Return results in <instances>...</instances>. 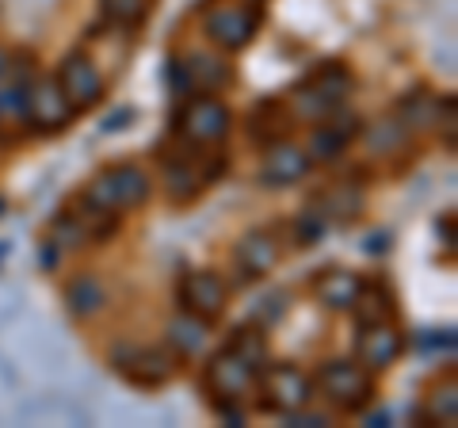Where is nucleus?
I'll use <instances>...</instances> for the list:
<instances>
[{"label": "nucleus", "mask_w": 458, "mask_h": 428, "mask_svg": "<svg viewBox=\"0 0 458 428\" xmlns=\"http://www.w3.org/2000/svg\"><path fill=\"white\" fill-rule=\"evenodd\" d=\"M225 161L222 157H210L207 146H191V141L176 138V150L161 157V173H165V192L172 203H195L199 195L207 192V184H214L222 176Z\"/></svg>", "instance_id": "1"}, {"label": "nucleus", "mask_w": 458, "mask_h": 428, "mask_svg": "<svg viewBox=\"0 0 458 428\" xmlns=\"http://www.w3.org/2000/svg\"><path fill=\"white\" fill-rule=\"evenodd\" d=\"M107 364L119 371V375L138 390H161L165 382L176 379L180 355L168 345H114L107 352Z\"/></svg>", "instance_id": "2"}, {"label": "nucleus", "mask_w": 458, "mask_h": 428, "mask_svg": "<svg viewBox=\"0 0 458 428\" xmlns=\"http://www.w3.org/2000/svg\"><path fill=\"white\" fill-rule=\"evenodd\" d=\"M313 390H321L336 413H363L375 402V371H367L360 360H328L313 379Z\"/></svg>", "instance_id": "3"}, {"label": "nucleus", "mask_w": 458, "mask_h": 428, "mask_svg": "<svg viewBox=\"0 0 458 428\" xmlns=\"http://www.w3.org/2000/svg\"><path fill=\"white\" fill-rule=\"evenodd\" d=\"M84 199H92L96 207H107V210H138V207H146L149 203V195H153V180L146 168H138L134 161H119V165H111L104 168L89 188L81 192Z\"/></svg>", "instance_id": "4"}, {"label": "nucleus", "mask_w": 458, "mask_h": 428, "mask_svg": "<svg viewBox=\"0 0 458 428\" xmlns=\"http://www.w3.org/2000/svg\"><path fill=\"white\" fill-rule=\"evenodd\" d=\"M233 126V111L222 104L214 92H191V99H183L172 123V134L191 146H222V138Z\"/></svg>", "instance_id": "5"}, {"label": "nucleus", "mask_w": 458, "mask_h": 428, "mask_svg": "<svg viewBox=\"0 0 458 428\" xmlns=\"http://www.w3.org/2000/svg\"><path fill=\"white\" fill-rule=\"evenodd\" d=\"M203 387L210 394V402L225 409V406H241L249 398V390L256 387V367L245 360V355H237L233 348H222L214 352L207 367H203Z\"/></svg>", "instance_id": "6"}, {"label": "nucleus", "mask_w": 458, "mask_h": 428, "mask_svg": "<svg viewBox=\"0 0 458 428\" xmlns=\"http://www.w3.org/2000/svg\"><path fill=\"white\" fill-rule=\"evenodd\" d=\"M256 387H260V402L271 413H294L313 402V379L294 364H264L256 371Z\"/></svg>", "instance_id": "7"}, {"label": "nucleus", "mask_w": 458, "mask_h": 428, "mask_svg": "<svg viewBox=\"0 0 458 428\" xmlns=\"http://www.w3.org/2000/svg\"><path fill=\"white\" fill-rule=\"evenodd\" d=\"M23 119L31 123L35 134H62L65 126L77 119V107L69 104V96L62 92L57 77H35L31 89H27Z\"/></svg>", "instance_id": "8"}, {"label": "nucleus", "mask_w": 458, "mask_h": 428, "mask_svg": "<svg viewBox=\"0 0 458 428\" xmlns=\"http://www.w3.org/2000/svg\"><path fill=\"white\" fill-rule=\"evenodd\" d=\"M203 31L218 50L237 54L256 39V31H260V12L249 8V4H218L203 16Z\"/></svg>", "instance_id": "9"}, {"label": "nucleus", "mask_w": 458, "mask_h": 428, "mask_svg": "<svg viewBox=\"0 0 458 428\" xmlns=\"http://www.w3.org/2000/svg\"><path fill=\"white\" fill-rule=\"evenodd\" d=\"M176 303L180 310L195 313L199 321H218L225 313V303H229V287L218 272H207V268H199V272H183L180 287H176Z\"/></svg>", "instance_id": "10"}, {"label": "nucleus", "mask_w": 458, "mask_h": 428, "mask_svg": "<svg viewBox=\"0 0 458 428\" xmlns=\"http://www.w3.org/2000/svg\"><path fill=\"white\" fill-rule=\"evenodd\" d=\"M360 134H363V119L355 116V111H344V104H340V107L328 111L321 123H313V134H310V150L306 153H310V161L333 165V161H340L344 150H348Z\"/></svg>", "instance_id": "11"}, {"label": "nucleus", "mask_w": 458, "mask_h": 428, "mask_svg": "<svg viewBox=\"0 0 458 428\" xmlns=\"http://www.w3.org/2000/svg\"><path fill=\"white\" fill-rule=\"evenodd\" d=\"M57 84H62V92L69 96V104H73L77 111L96 107L99 99H104V92H107L104 73H99V65L84 50L65 54L62 69H57Z\"/></svg>", "instance_id": "12"}, {"label": "nucleus", "mask_w": 458, "mask_h": 428, "mask_svg": "<svg viewBox=\"0 0 458 428\" xmlns=\"http://www.w3.org/2000/svg\"><path fill=\"white\" fill-rule=\"evenodd\" d=\"M310 153L302 146H294L291 138H279L264 146V161H260V184L264 188H291V184L310 176Z\"/></svg>", "instance_id": "13"}, {"label": "nucleus", "mask_w": 458, "mask_h": 428, "mask_svg": "<svg viewBox=\"0 0 458 428\" xmlns=\"http://www.w3.org/2000/svg\"><path fill=\"white\" fill-rule=\"evenodd\" d=\"M279 256H283V245L276 241V234L271 230H252L233 245V272H237L241 283L264 279L271 268L279 264Z\"/></svg>", "instance_id": "14"}, {"label": "nucleus", "mask_w": 458, "mask_h": 428, "mask_svg": "<svg viewBox=\"0 0 458 428\" xmlns=\"http://www.w3.org/2000/svg\"><path fill=\"white\" fill-rule=\"evenodd\" d=\"M405 352V340L394 330V321H375L360 325V340H355V360L367 371H386L397 364V355Z\"/></svg>", "instance_id": "15"}, {"label": "nucleus", "mask_w": 458, "mask_h": 428, "mask_svg": "<svg viewBox=\"0 0 458 428\" xmlns=\"http://www.w3.org/2000/svg\"><path fill=\"white\" fill-rule=\"evenodd\" d=\"M183 65H188V77H191V92H214L218 96L229 81H233V65L225 58L210 50H191V54H180Z\"/></svg>", "instance_id": "16"}, {"label": "nucleus", "mask_w": 458, "mask_h": 428, "mask_svg": "<svg viewBox=\"0 0 458 428\" xmlns=\"http://www.w3.org/2000/svg\"><path fill=\"white\" fill-rule=\"evenodd\" d=\"M291 126H294V116L291 107L283 104V99H260V104L252 107V119H249V138L260 141V146H271V141L279 138H291Z\"/></svg>", "instance_id": "17"}, {"label": "nucleus", "mask_w": 458, "mask_h": 428, "mask_svg": "<svg viewBox=\"0 0 458 428\" xmlns=\"http://www.w3.org/2000/svg\"><path fill=\"white\" fill-rule=\"evenodd\" d=\"M363 203H367V195H363L360 184L340 180V184H333V188H325L318 195L313 210H318L325 222H352V218H360L363 214Z\"/></svg>", "instance_id": "18"}, {"label": "nucleus", "mask_w": 458, "mask_h": 428, "mask_svg": "<svg viewBox=\"0 0 458 428\" xmlns=\"http://www.w3.org/2000/svg\"><path fill=\"white\" fill-rule=\"evenodd\" d=\"M363 287V276L360 272H348V268H328L313 279V295L325 310H352L355 295Z\"/></svg>", "instance_id": "19"}, {"label": "nucleus", "mask_w": 458, "mask_h": 428, "mask_svg": "<svg viewBox=\"0 0 458 428\" xmlns=\"http://www.w3.org/2000/svg\"><path fill=\"white\" fill-rule=\"evenodd\" d=\"M65 303H69V313L81 321H89L96 318L99 310L107 306V287H104V279H99L96 272H81L65 283Z\"/></svg>", "instance_id": "20"}, {"label": "nucleus", "mask_w": 458, "mask_h": 428, "mask_svg": "<svg viewBox=\"0 0 458 428\" xmlns=\"http://www.w3.org/2000/svg\"><path fill=\"white\" fill-rule=\"evenodd\" d=\"M352 313L360 325H375V321H394L397 318V303H394V291L386 287L382 279H363L360 295L352 303Z\"/></svg>", "instance_id": "21"}, {"label": "nucleus", "mask_w": 458, "mask_h": 428, "mask_svg": "<svg viewBox=\"0 0 458 428\" xmlns=\"http://www.w3.org/2000/svg\"><path fill=\"white\" fill-rule=\"evenodd\" d=\"M439 116H443V99H436L432 92H409L405 99H401V107H397V123L405 126L409 134H420V131H432V126H439Z\"/></svg>", "instance_id": "22"}, {"label": "nucleus", "mask_w": 458, "mask_h": 428, "mask_svg": "<svg viewBox=\"0 0 458 428\" xmlns=\"http://www.w3.org/2000/svg\"><path fill=\"white\" fill-rule=\"evenodd\" d=\"M306 84L325 99V107H340L344 99H348L355 77H352V69L344 62H328L321 69H313V73L306 77Z\"/></svg>", "instance_id": "23"}, {"label": "nucleus", "mask_w": 458, "mask_h": 428, "mask_svg": "<svg viewBox=\"0 0 458 428\" xmlns=\"http://www.w3.org/2000/svg\"><path fill=\"white\" fill-rule=\"evenodd\" d=\"M165 340H168V348L180 355H195L199 348L207 345V321H199L195 313H188V310H180L176 318L168 321V333H165Z\"/></svg>", "instance_id": "24"}, {"label": "nucleus", "mask_w": 458, "mask_h": 428, "mask_svg": "<svg viewBox=\"0 0 458 428\" xmlns=\"http://www.w3.org/2000/svg\"><path fill=\"white\" fill-rule=\"evenodd\" d=\"M420 421H428V424H454L458 421V390H454V379L447 382V387H436L432 394H428Z\"/></svg>", "instance_id": "25"}, {"label": "nucleus", "mask_w": 458, "mask_h": 428, "mask_svg": "<svg viewBox=\"0 0 458 428\" xmlns=\"http://www.w3.org/2000/svg\"><path fill=\"white\" fill-rule=\"evenodd\" d=\"M229 348H233L237 355H245V360L260 371L264 367V355H267V337H264V325H241V330L233 333V340H229Z\"/></svg>", "instance_id": "26"}, {"label": "nucleus", "mask_w": 458, "mask_h": 428, "mask_svg": "<svg viewBox=\"0 0 458 428\" xmlns=\"http://www.w3.org/2000/svg\"><path fill=\"white\" fill-rule=\"evenodd\" d=\"M325 230H328V222L321 218L313 207H306L298 218L291 222V237H294V245L298 249H306V245H318V241L325 237Z\"/></svg>", "instance_id": "27"}, {"label": "nucleus", "mask_w": 458, "mask_h": 428, "mask_svg": "<svg viewBox=\"0 0 458 428\" xmlns=\"http://www.w3.org/2000/svg\"><path fill=\"white\" fill-rule=\"evenodd\" d=\"M367 141H370V153H394L409 141V131L390 116V119H382V126H375V131L367 134Z\"/></svg>", "instance_id": "28"}, {"label": "nucleus", "mask_w": 458, "mask_h": 428, "mask_svg": "<svg viewBox=\"0 0 458 428\" xmlns=\"http://www.w3.org/2000/svg\"><path fill=\"white\" fill-rule=\"evenodd\" d=\"M104 4V16L111 23H126V27H134L149 16V4L153 0H99Z\"/></svg>", "instance_id": "29"}, {"label": "nucleus", "mask_w": 458, "mask_h": 428, "mask_svg": "<svg viewBox=\"0 0 458 428\" xmlns=\"http://www.w3.org/2000/svg\"><path fill=\"white\" fill-rule=\"evenodd\" d=\"M168 84L176 96H188L191 92V77H188V65H183L180 54H172L168 58Z\"/></svg>", "instance_id": "30"}, {"label": "nucleus", "mask_w": 458, "mask_h": 428, "mask_svg": "<svg viewBox=\"0 0 458 428\" xmlns=\"http://www.w3.org/2000/svg\"><path fill=\"white\" fill-rule=\"evenodd\" d=\"M131 119H134V111H131V107H123V111H114V119H111V123H104V131H123V126L131 123Z\"/></svg>", "instance_id": "31"}, {"label": "nucleus", "mask_w": 458, "mask_h": 428, "mask_svg": "<svg viewBox=\"0 0 458 428\" xmlns=\"http://www.w3.org/2000/svg\"><path fill=\"white\" fill-rule=\"evenodd\" d=\"M367 249H370V253H378V249L386 253V249H390V234H370V245H367Z\"/></svg>", "instance_id": "32"}, {"label": "nucleus", "mask_w": 458, "mask_h": 428, "mask_svg": "<svg viewBox=\"0 0 458 428\" xmlns=\"http://www.w3.org/2000/svg\"><path fill=\"white\" fill-rule=\"evenodd\" d=\"M367 421H370V424H375V428H378V424H386V421H390V417H386V413H370V417H367Z\"/></svg>", "instance_id": "33"}]
</instances>
